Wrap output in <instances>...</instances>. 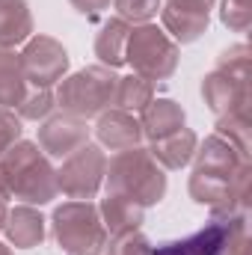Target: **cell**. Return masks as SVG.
Listing matches in <instances>:
<instances>
[{
    "mask_svg": "<svg viewBox=\"0 0 252 255\" xmlns=\"http://www.w3.org/2000/svg\"><path fill=\"white\" fill-rule=\"evenodd\" d=\"M107 193H119L133 199L139 208H151L166 196V175L163 166L151 157L148 148H125L104 169Z\"/></svg>",
    "mask_w": 252,
    "mask_h": 255,
    "instance_id": "cell-1",
    "label": "cell"
},
{
    "mask_svg": "<svg viewBox=\"0 0 252 255\" xmlns=\"http://www.w3.org/2000/svg\"><path fill=\"white\" fill-rule=\"evenodd\" d=\"M0 169L6 172L9 190L15 199H24L27 205H48L57 196V169L48 163V157L39 151L36 142L18 139L3 157Z\"/></svg>",
    "mask_w": 252,
    "mask_h": 255,
    "instance_id": "cell-2",
    "label": "cell"
},
{
    "mask_svg": "<svg viewBox=\"0 0 252 255\" xmlns=\"http://www.w3.org/2000/svg\"><path fill=\"white\" fill-rule=\"evenodd\" d=\"M54 241L60 244L65 255H101L107 244V229L101 223L98 205L89 199H71L63 202L54 217Z\"/></svg>",
    "mask_w": 252,
    "mask_h": 255,
    "instance_id": "cell-3",
    "label": "cell"
},
{
    "mask_svg": "<svg viewBox=\"0 0 252 255\" xmlns=\"http://www.w3.org/2000/svg\"><path fill=\"white\" fill-rule=\"evenodd\" d=\"M116 83H119V74L113 68L89 65V68H80L71 77H65L54 98L60 101L63 113L89 119V116H101L113 104Z\"/></svg>",
    "mask_w": 252,
    "mask_h": 255,
    "instance_id": "cell-4",
    "label": "cell"
},
{
    "mask_svg": "<svg viewBox=\"0 0 252 255\" xmlns=\"http://www.w3.org/2000/svg\"><path fill=\"white\" fill-rule=\"evenodd\" d=\"M125 63L133 65V74H142L148 80H166L178 68V45L157 24L130 27Z\"/></svg>",
    "mask_w": 252,
    "mask_h": 255,
    "instance_id": "cell-5",
    "label": "cell"
},
{
    "mask_svg": "<svg viewBox=\"0 0 252 255\" xmlns=\"http://www.w3.org/2000/svg\"><path fill=\"white\" fill-rule=\"evenodd\" d=\"M104 169H107L104 151L86 142L68 157H63V166L57 169V190L65 193L68 199H92L101 190Z\"/></svg>",
    "mask_w": 252,
    "mask_h": 255,
    "instance_id": "cell-6",
    "label": "cell"
},
{
    "mask_svg": "<svg viewBox=\"0 0 252 255\" xmlns=\"http://www.w3.org/2000/svg\"><path fill=\"white\" fill-rule=\"evenodd\" d=\"M21 65H24L27 83H33L36 89H51L68 71V54L51 36H30L21 51Z\"/></svg>",
    "mask_w": 252,
    "mask_h": 255,
    "instance_id": "cell-7",
    "label": "cell"
},
{
    "mask_svg": "<svg viewBox=\"0 0 252 255\" xmlns=\"http://www.w3.org/2000/svg\"><path fill=\"white\" fill-rule=\"evenodd\" d=\"M202 98L217 116L232 113V110H250L252 101L250 74H235V71H226V68H214L202 80Z\"/></svg>",
    "mask_w": 252,
    "mask_h": 255,
    "instance_id": "cell-8",
    "label": "cell"
},
{
    "mask_svg": "<svg viewBox=\"0 0 252 255\" xmlns=\"http://www.w3.org/2000/svg\"><path fill=\"white\" fill-rule=\"evenodd\" d=\"M86 142H89V125H86V119L71 116V113L48 116L45 125L39 128V145L51 157H68L71 151H77Z\"/></svg>",
    "mask_w": 252,
    "mask_h": 255,
    "instance_id": "cell-9",
    "label": "cell"
},
{
    "mask_svg": "<svg viewBox=\"0 0 252 255\" xmlns=\"http://www.w3.org/2000/svg\"><path fill=\"white\" fill-rule=\"evenodd\" d=\"M235 214H211V223L181 241H166L151 247V255H220V247L229 232V220Z\"/></svg>",
    "mask_w": 252,
    "mask_h": 255,
    "instance_id": "cell-10",
    "label": "cell"
},
{
    "mask_svg": "<svg viewBox=\"0 0 252 255\" xmlns=\"http://www.w3.org/2000/svg\"><path fill=\"white\" fill-rule=\"evenodd\" d=\"M196 166H193V172H202V175H211V178H235L238 175V169L244 166V163H250V157L244 154V151H238L229 139H223V136H208L202 145H196Z\"/></svg>",
    "mask_w": 252,
    "mask_h": 255,
    "instance_id": "cell-11",
    "label": "cell"
},
{
    "mask_svg": "<svg viewBox=\"0 0 252 255\" xmlns=\"http://www.w3.org/2000/svg\"><path fill=\"white\" fill-rule=\"evenodd\" d=\"M95 136L104 148L110 151H125V148H136L142 142V128L139 119L127 110L119 107H110L98 116V125H95Z\"/></svg>",
    "mask_w": 252,
    "mask_h": 255,
    "instance_id": "cell-12",
    "label": "cell"
},
{
    "mask_svg": "<svg viewBox=\"0 0 252 255\" xmlns=\"http://www.w3.org/2000/svg\"><path fill=\"white\" fill-rule=\"evenodd\" d=\"M184 107L172 98H151V104L142 110V119H139V128H142V136H148L151 142L154 139H163L175 130L184 128Z\"/></svg>",
    "mask_w": 252,
    "mask_h": 255,
    "instance_id": "cell-13",
    "label": "cell"
},
{
    "mask_svg": "<svg viewBox=\"0 0 252 255\" xmlns=\"http://www.w3.org/2000/svg\"><path fill=\"white\" fill-rule=\"evenodd\" d=\"M6 238L12 247L18 250H33L45 241V217L30 208V205H18L6 214V226H3Z\"/></svg>",
    "mask_w": 252,
    "mask_h": 255,
    "instance_id": "cell-14",
    "label": "cell"
},
{
    "mask_svg": "<svg viewBox=\"0 0 252 255\" xmlns=\"http://www.w3.org/2000/svg\"><path fill=\"white\" fill-rule=\"evenodd\" d=\"M196 145H199V136L190 128H181V130H175L163 139H154L148 151L163 169H184L196 154Z\"/></svg>",
    "mask_w": 252,
    "mask_h": 255,
    "instance_id": "cell-15",
    "label": "cell"
},
{
    "mask_svg": "<svg viewBox=\"0 0 252 255\" xmlns=\"http://www.w3.org/2000/svg\"><path fill=\"white\" fill-rule=\"evenodd\" d=\"M33 33V15L27 0H0V48H15Z\"/></svg>",
    "mask_w": 252,
    "mask_h": 255,
    "instance_id": "cell-16",
    "label": "cell"
},
{
    "mask_svg": "<svg viewBox=\"0 0 252 255\" xmlns=\"http://www.w3.org/2000/svg\"><path fill=\"white\" fill-rule=\"evenodd\" d=\"M142 211L133 199L119 196V193H107V199H101L98 205V214H101V223L107 232H127V229H139L142 226Z\"/></svg>",
    "mask_w": 252,
    "mask_h": 255,
    "instance_id": "cell-17",
    "label": "cell"
},
{
    "mask_svg": "<svg viewBox=\"0 0 252 255\" xmlns=\"http://www.w3.org/2000/svg\"><path fill=\"white\" fill-rule=\"evenodd\" d=\"M27 95V74L21 54L12 48H0V107H18Z\"/></svg>",
    "mask_w": 252,
    "mask_h": 255,
    "instance_id": "cell-18",
    "label": "cell"
},
{
    "mask_svg": "<svg viewBox=\"0 0 252 255\" xmlns=\"http://www.w3.org/2000/svg\"><path fill=\"white\" fill-rule=\"evenodd\" d=\"M127 36H130V24L122 18H110L98 39H95V57L101 60V65L107 68H119L125 63V48H127Z\"/></svg>",
    "mask_w": 252,
    "mask_h": 255,
    "instance_id": "cell-19",
    "label": "cell"
},
{
    "mask_svg": "<svg viewBox=\"0 0 252 255\" xmlns=\"http://www.w3.org/2000/svg\"><path fill=\"white\" fill-rule=\"evenodd\" d=\"M154 98V80L142 77V74H127L119 77L116 83V95H113V104L119 110H133V113H142Z\"/></svg>",
    "mask_w": 252,
    "mask_h": 255,
    "instance_id": "cell-20",
    "label": "cell"
},
{
    "mask_svg": "<svg viewBox=\"0 0 252 255\" xmlns=\"http://www.w3.org/2000/svg\"><path fill=\"white\" fill-rule=\"evenodd\" d=\"M217 136L229 139L238 151H244L250 157L252 148V119L250 110H232V113H223L217 119Z\"/></svg>",
    "mask_w": 252,
    "mask_h": 255,
    "instance_id": "cell-21",
    "label": "cell"
},
{
    "mask_svg": "<svg viewBox=\"0 0 252 255\" xmlns=\"http://www.w3.org/2000/svg\"><path fill=\"white\" fill-rule=\"evenodd\" d=\"M107 255H151V244L139 229H127V232H116L110 244H104Z\"/></svg>",
    "mask_w": 252,
    "mask_h": 255,
    "instance_id": "cell-22",
    "label": "cell"
},
{
    "mask_svg": "<svg viewBox=\"0 0 252 255\" xmlns=\"http://www.w3.org/2000/svg\"><path fill=\"white\" fill-rule=\"evenodd\" d=\"M54 107H57V98H54L51 89H33V92H27L24 101L18 104V116L39 122V119H48Z\"/></svg>",
    "mask_w": 252,
    "mask_h": 255,
    "instance_id": "cell-23",
    "label": "cell"
},
{
    "mask_svg": "<svg viewBox=\"0 0 252 255\" xmlns=\"http://www.w3.org/2000/svg\"><path fill=\"white\" fill-rule=\"evenodd\" d=\"M113 6H116V12H119L122 21L148 24V21L160 12L163 0H113Z\"/></svg>",
    "mask_w": 252,
    "mask_h": 255,
    "instance_id": "cell-24",
    "label": "cell"
},
{
    "mask_svg": "<svg viewBox=\"0 0 252 255\" xmlns=\"http://www.w3.org/2000/svg\"><path fill=\"white\" fill-rule=\"evenodd\" d=\"M220 21L235 33H247L252 24V0H223Z\"/></svg>",
    "mask_w": 252,
    "mask_h": 255,
    "instance_id": "cell-25",
    "label": "cell"
},
{
    "mask_svg": "<svg viewBox=\"0 0 252 255\" xmlns=\"http://www.w3.org/2000/svg\"><path fill=\"white\" fill-rule=\"evenodd\" d=\"M21 116L9 107H0V157L21 139Z\"/></svg>",
    "mask_w": 252,
    "mask_h": 255,
    "instance_id": "cell-26",
    "label": "cell"
},
{
    "mask_svg": "<svg viewBox=\"0 0 252 255\" xmlns=\"http://www.w3.org/2000/svg\"><path fill=\"white\" fill-rule=\"evenodd\" d=\"M217 68H226V71H235V74H250V48L247 45H235V48L223 51Z\"/></svg>",
    "mask_w": 252,
    "mask_h": 255,
    "instance_id": "cell-27",
    "label": "cell"
},
{
    "mask_svg": "<svg viewBox=\"0 0 252 255\" xmlns=\"http://www.w3.org/2000/svg\"><path fill=\"white\" fill-rule=\"evenodd\" d=\"M169 9H178V12H190V15H211V6L214 0H166Z\"/></svg>",
    "mask_w": 252,
    "mask_h": 255,
    "instance_id": "cell-28",
    "label": "cell"
},
{
    "mask_svg": "<svg viewBox=\"0 0 252 255\" xmlns=\"http://www.w3.org/2000/svg\"><path fill=\"white\" fill-rule=\"evenodd\" d=\"M80 15H89V18H95V15H101L107 6H110V0H68Z\"/></svg>",
    "mask_w": 252,
    "mask_h": 255,
    "instance_id": "cell-29",
    "label": "cell"
},
{
    "mask_svg": "<svg viewBox=\"0 0 252 255\" xmlns=\"http://www.w3.org/2000/svg\"><path fill=\"white\" fill-rule=\"evenodd\" d=\"M12 199V190H9V181H6V172L0 169V202H9Z\"/></svg>",
    "mask_w": 252,
    "mask_h": 255,
    "instance_id": "cell-30",
    "label": "cell"
},
{
    "mask_svg": "<svg viewBox=\"0 0 252 255\" xmlns=\"http://www.w3.org/2000/svg\"><path fill=\"white\" fill-rule=\"evenodd\" d=\"M6 214H9V208H6V202H0V232L6 226Z\"/></svg>",
    "mask_w": 252,
    "mask_h": 255,
    "instance_id": "cell-31",
    "label": "cell"
},
{
    "mask_svg": "<svg viewBox=\"0 0 252 255\" xmlns=\"http://www.w3.org/2000/svg\"><path fill=\"white\" fill-rule=\"evenodd\" d=\"M0 255H12V250H9L6 244H0Z\"/></svg>",
    "mask_w": 252,
    "mask_h": 255,
    "instance_id": "cell-32",
    "label": "cell"
}]
</instances>
